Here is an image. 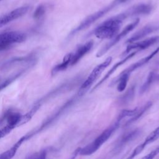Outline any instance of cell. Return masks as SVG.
<instances>
[{"label":"cell","mask_w":159,"mask_h":159,"mask_svg":"<svg viewBox=\"0 0 159 159\" xmlns=\"http://www.w3.org/2000/svg\"><path fill=\"white\" fill-rule=\"evenodd\" d=\"M71 53H68V54H66L62 61L58 64H57V65H55V66L53 67V68L51 70V75L52 76H55V75H57V73H58L59 72L63 71L64 70H65L66 69H67V68L70 66V62H71Z\"/></svg>","instance_id":"16"},{"label":"cell","mask_w":159,"mask_h":159,"mask_svg":"<svg viewBox=\"0 0 159 159\" xmlns=\"http://www.w3.org/2000/svg\"><path fill=\"white\" fill-rule=\"evenodd\" d=\"M37 61V55L32 53L24 57H14L3 63L0 66V70L6 71L14 65L20 63H27L29 65L34 66Z\"/></svg>","instance_id":"7"},{"label":"cell","mask_w":159,"mask_h":159,"mask_svg":"<svg viewBox=\"0 0 159 159\" xmlns=\"http://www.w3.org/2000/svg\"><path fill=\"white\" fill-rule=\"evenodd\" d=\"M119 1H121V2H124V1H126V0H119Z\"/></svg>","instance_id":"30"},{"label":"cell","mask_w":159,"mask_h":159,"mask_svg":"<svg viewBox=\"0 0 159 159\" xmlns=\"http://www.w3.org/2000/svg\"><path fill=\"white\" fill-rule=\"evenodd\" d=\"M40 107V104L37 103L34 106H33L32 108L29 111H28L25 114L22 115V117L20 118L19 123L18 124V127L21 126V125L26 124L29 121H30L31 120V119L32 118V117L34 116V114L39 110Z\"/></svg>","instance_id":"20"},{"label":"cell","mask_w":159,"mask_h":159,"mask_svg":"<svg viewBox=\"0 0 159 159\" xmlns=\"http://www.w3.org/2000/svg\"><path fill=\"white\" fill-rule=\"evenodd\" d=\"M1 77H0V81H1Z\"/></svg>","instance_id":"31"},{"label":"cell","mask_w":159,"mask_h":159,"mask_svg":"<svg viewBox=\"0 0 159 159\" xmlns=\"http://www.w3.org/2000/svg\"><path fill=\"white\" fill-rule=\"evenodd\" d=\"M145 146L146 145L143 142L139 145L137 147L135 148V149L133 150V152L131 153V154L128 157L127 159H134L136 156H137L139 153H140L143 150Z\"/></svg>","instance_id":"27"},{"label":"cell","mask_w":159,"mask_h":159,"mask_svg":"<svg viewBox=\"0 0 159 159\" xmlns=\"http://www.w3.org/2000/svg\"><path fill=\"white\" fill-rule=\"evenodd\" d=\"M139 110V107H135L133 109H124L119 114L117 121L120 122V120L125 117H134L135 116Z\"/></svg>","instance_id":"22"},{"label":"cell","mask_w":159,"mask_h":159,"mask_svg":"<svg viewBox=\"0 0 159 159\" xmlns=\"http://www.w3.org/2000/svg\"><path fill=\"white\" fill-rule=\"evenodd\" d=\"M23 143L20 139L10 149L2 152L0 154V159H12L16 155L18 148Z\"/></svg>","instance_id":"19"},{"label":"cell","mask_w":159,"mask_h":159,"mask_svg":"<svg viewBox=\"0 0 159 159\" xmlns=\"http://www.w3.org/2000/svg\"><path fill=\"white\" fill-rule=\"evenodd\" d=\"M159 153V147L150 152L148 154L144 156L142 159H153Z\"/></svg>","instance_id":"29"},{"label":"cell","mask_w":159,"mask_h":159,"mask_svg":"<svg viewBox=\"0 0 159 159\" xmlns=\"http://www.w3.org/2000/svg\"><path fill=\"white\" fill-rule=\"evenodd\" d=\"M47 151L46 150H42L40 152H36L29 155L26 159H46Z\"/></svg>","instance_id":"26"},{"label":"cell","mask_w":159,"mask_h":159,"mask_svg":"<svg viewBox=\"0 0 159 159\" xmlns=\"http://www.w3.org/2000/svg\"><path fill=\"white\" fill-rule=\"evenodd\" d=\"M30 67H31V66H27L25 68L17 72H16V73L12 74V75H11L9 77H8V78H7L6 80H4L3 82H2L1 83H0V91H1L2 90H3L4 89H5L6 88H7L9 84H11L12 82H14L15 80H16L17 79H18L20 76H21L24 73H25Z\"/></svg>","instance_id":"18"},{"label":"cell","mask_w":159,"mask_h":159,"mask_svg":"<svg viewBox=\"0 0 159 159\" xmlns=\"http://www.w3.org/2000/svg\"><path fill=\"white\" fill-rule=\"evenodd\" d=\"M21 117L22 114L20 113L11 110L7 111L4 114V117L6 120L7 125L12 127L13 129L18 127V124Z\"/></svg>","instance_id":"15"},{"label":"cell","mask_w":159,"mask_h":159,"mask_svg":"<svg viewBox=\"0 0 159 159\" xmlns=\"http://www.w3.org/2000/svg\"><path fill=\"white\" fill-rule=\"evenodd\" d=\"M158 138H159V126L148 135V136L145 138L143 143H145V145H147L155 142Z\"/></svg>","instance_id":"23"},{"label":"cell","mask_w":159,"mask_h":159,"mask_svg":"<svg viewBox=\"0 0 159 159\" xmlns=\"http://www.w3.org/2000/svg\"><path fill=\"white\" fill-rule=\"evenodd\" d=\"M94 42L93 40H89L84 44L78 45L75 50L71 53V58L70 66L76 65L86 54H87L93 48Z\"/></svg>","instance_id":"10"},{"label":"cell","mask_w":159,"mask_h":159,"mask_svg":"<svg viewBox=\"0 0 159 159\" xmlns=\"http://www.w3.org/2000/svg\"><path fill=\"white\" fill-rule=\"evenodd\" d=\"M29 9V6H25L17 7L7 14L3 15L0 17V28L2 27L5 25L9 24V22L22 17L27 13Z\"/></svg>","instance_id":"9"},{"label":"cell","mask_w":159,"mask_h":159,"mask_svg":"<svg viewBox=\"0 0 159 159\" xmlns=\"http://www.w3.org/2000/svg\"><path fill=\"white\" fill-rule=\"evenodd\" d=\"M13 129H14L12 127L8 125H6V126L0 129V139L9 134Z\"/></svg>","instance_id":"28"},{"label":"cell","mask_w":159,"mask_h":159,"mask_svg":"<svg viewBox=\"0 0 159 159\" xmlns=\"http://www.w3.org/2000/svg\"><path fill=\"white\" fill-rule=\"evenodd\" d=\"M158 41H159V36H155L140 42L131 43L127 45L125 50L122 53V55L126 56L128 53H129L131 51H133V50H136L137 52H138V51L145 50L148 48L149 47L153 45V44H155L156 42Z\"/></svg>","instance_id":"8"},{"label":"cell","mask_w":159,"mask_h":159,"mask_svg":"<svg viewBox=\"0 0 159 159\" xmlns=\"http://www.w3.org/2000/svg\"><path fill=\"white\" fill-rule=\"evenodd\" d=\"M45 11H46V9L45 6L43 4H40L35 9L33 14V17L35 19H40L44 16Z\"/></svg>","instance_id":"25"},{"label":"cell","mask_w":159,"mask_h":159,"mask_svg":"<svg viewBox=\"0 0 159 159\" xmlns=\"http://www.w3.org/2000/svg\"><path fill=\"white\" fill-rule=\"evenodd\" d=\"M153 6L148 3H140L134 5L127 10L128 11L130 17L138 15H145L151 12Z\"/></svg>","instance_id":"14"},{"label":"cell","mask_w":159,"mask_h":159,"mask_svg":"<svg viewBox=\"0 0 159 159\" xmlns=\"http://www.w3.org/2000/svg\"><path fill=\"white\" fill-rule=\"evenodd\" d=\"M122 2L119 0H114L112 2H111L109 4L105 6L102 9L91 14V15L86 17L81 23L76 27L75 29L71 30L69 35L68 38H70L73 37L74 35L79 32L80 31H81L88 27H89L91 24H93L94 22H95L96 20L99 19L101 17L104 16L105 14L108 13L110 11L113 9L116 6H118L119 4H120Z\"/></svg>","instance_id":"3"},{"label":"cell","mask_w":159,"mask_h":159,"mask_svg":"<svg viewBox=\"0 0 159 159\" xmlns=\"http://www.w3.org/2000/svg\"><path fill=\"white\" fill-rule=\"evenodd\" d=\"M158 52H159V47L156 48L154 51H153L152 53H150L148 55L145 57L144 58L139 60V61H137L135 62L134 63H132V65L129 66L127 68H125L124 70H123L120 74H125L127 75L130 76V75L132 72H134L136 70L139 69V68L143 66L144 65L147 63Z\"/></svg>","instance_id":"12"},{"label":"cell","mask_w":159,"mask_h":159,"mask_svg":"<svg viewBox=\"0 0 159 159\" xmlns=\"http://www.w3.org/2000/svg\"><path fill=\"white\" fill-rule=\"evenodd\" d=\"M26 34L20 31H8L0 34V51L11 48L14 44L23 42Z\"/></svg>","instance_id":"5"},{"label":"cell","mask_w":159,"mask_h":159,"mask_svg":"<svg viewBox=\"0 0 159 159\" xmlns=\"http://www.w3.org/2000/svg\"><path fill=\"white\" fill-rule=\"evenodd\" d=\"M137 52H133L129 54H128L127 55H126L124 58H123L121 60L119 61L118 62H117L116 63H115L112 66V68L106 73V74L94 86V87H93L92 89H91V91H94L95 89H96L99 86H100L105 81H106L110 76L111 75L114 73V72L121 65H122L123 64H124L125 62H127L129 60H130V58H132L136 53Z\"/></svg>","instance_id":"13"},{"label":"cell","mask_w":159,"mask_h":159,"mask_svg":"<svg viewBox=\"0 0 159 159\" xmlns=\"http://www.w3.org/2000/svg\"><path fill=\"white\" fill-rule=\"evenodd\" d=\"M135 89V85L132 86L126 91V93L123 95V96L121 98V99H120L121 102L126 103V102L130 101L133 98V97L134 96Z\"/></svg>","instance_id":"24"},{"label":"cell","mask_w":159,"mask_h":159,"mask_svg":"<svg viewBox=\"0 0 159 159\" xmlns=\"http://www.w3.org/2000/svg\"><path fill=\"white\" fill-rule=\"evenodd\" d=\"M112 60V57H109L107 58H106L104 61H103L102 63H101L100 64L94 67V68L90 73L88 78L84 81V82L80 86L77 93V94L80 97L83 96L86 93V91L89 89V88L93 84V83L96 81V80L102 74L104 70L111 64Z\"/></svg>","instance_id":"4"},{"label":"cell","mask_w":159,"mask_h":159,"mask_svg":"<svg viewBox=\"0 0 159 159\" xmlns=\"http://www.w3.org/2000/svg\"><path fill=\"white\" fill-rule=\"evenodd\" d=\"M152 103L151 102H147L145 104H144L142 107H140V108H139V111H138V112L137 113V114H136L135 116L132 117L131 119H129V120L126 122L125 125H128L130 124L131 123H132V122L136 121L139 118H140V117L145 113V112L146 111H147V110L152 106Z\"/></svg>","instance_id":"21"},{"label":"cell","mask_w":159,"mask_h":159,"mask_svg":"<svg viewBox=\"0 0 159 159\" xmlns=\"http://www.w3.org/2000/svg\"><path fill=\"white\" fill-rule=\"evenodd\" d=\"M156 82H159V74L154 71L150 72L146 80L145 81L143 85L140 88V93L143 94V93H145L150 88V86L153 83Z\"/></svg>","instance_id":"17"},{"label":"cell","mask_w":159,"mask_h":159,"mask_svg":"<svg viewBox=\"0 0 159 159\" xmlns=\"http://www.w3.org/2000/svg\"><path fill=\"white\" fill-rule=\"evenodd\" d=\"M158 30H159V23L147 25L138 30L134 35H132L129 39L127 40L126 43H131L135 42L147 36L148 35Z\"/></svg>","instance_id":"11"},{"label":"cell","mask_w":159,"mask_h":159,"mask_svg":"<svg viewBox=\"0 0 159 159\" xmlns=\"http://www.w3.org/2000/svg\"><path fill=\"white\" fill-rule=\"evenodd\" d=\"M140 19L137 18L133 22L126 25L123 30L117 34L111 41L105 44L96 53L97 57H101L104 55L107 51H109L112 47L116 45L121 39H122L127 34H128L130 31H132L139 23Z\"/></svg>","instance_id":"6"},{"label":"cell","mask_w":159,"mask_h":159,"mask_svg":"<svg viewBox=\"0 0 159 159\" xmlns=\"http://www.w3.org/2000/svg\"><path fill=\"white\" fill-rule=\"evenodd\" d=\"M119 125V122L116 121L112 125L105 129L97 138L95 139L93 142L81 148H78V153L81 155L84 156L90 155L94 153L109 139L112 133L118 128Z\"/></svg>","instance_id":"2"},{"label":"cell","mask_w":159,"mask_h":159,"mask_svg":"<svg viewBox=\"0 0 159 159\" xmlns=\"http://www.w3.org/2000/svg\"><path fill=\"white\" fill-rule=\"evenodd\" d=\"M127 19L124 12L110 17L95 28L93 34L101 39L114 38L119 32L122 22Z\"/></svg>","instance_id":"1"},{"label":"cell","mask_w":159,"mask_h":159,"mask_svg":"<svg viewBox=\"0 0 159 159\" xmlns=\"http://www.w3.org/2000/svg\"><path fill=\"white\" fill-rule=\"evenodd\" d=\"M2 1V0H0V1Z\"/></svg>","instance_id":"32"}]
</instances>
